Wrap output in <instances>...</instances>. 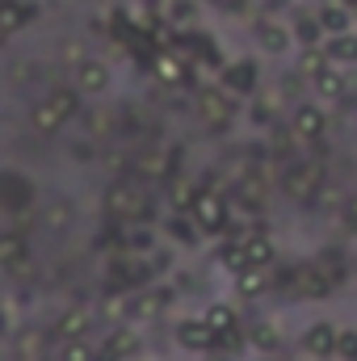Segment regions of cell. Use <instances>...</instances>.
Returning <instances> with one entry per match:
<instances>
[{"instance_id":"obj_16","label":"cell","mask_w":357,"mask_h":361,"mask_svg":"<svg viewBox=\"0 0 357 361\" xmlns=\"http://www.w3.org/2000/svg\"><path fill=\"white\" fill-rule=\"evenodd\" d=\"M320 51L328 55V63L349 68V63H357V34H337V38H324V42H320Z\"/></svg>"},{"instance_id":"obj_8","label":"cell","mask_w":357,"mask_h":361,"mask_svg":"<svg viewBox=\"0 0 357 361\" xmlns=\"http://www.w3.org/2000/svg\"><path fill=\"white\" fill-rule=\"evenodd\" d=\"M198 109H202V118H206V122L223 126V122H231V118H236V97L223 89V85H210V89L198 92Z\"/></svg>"},{"instance_id":"obj_2","label":"cell","mask_w":357,"mask_h":361,"mask_svg":"<svg viewBox=\"0 0 357 361\" xmlns=\"http://www.w3.org/2000/svg\"><path fill=\"white\" fill-rule=\"evenodd\" d=\"M185 214L198 223L202 235H219V231H227V223H231V214H227V197L214 193L210 185H202V189L193 193V202H189Z\"/></svg>"},{"instance_id":"obj_36","label":"cell","mask_w":357,"mask_h":361,"mask_svg":"<svg viewBox=\"0 0 357 361\" xmlns=\"http://www.w3.org/2000/svg\"><path fill=\"white\" fill-rule=\"evenodd\" d=\"M8 332H13V319H8V311L0 307V336H8Z\"/></svg>"},{"instance_id":"obj_4","label":"cell","mask_w":357,"mask_h":361,"mask_svg":"<svg viewBox=\"0 0 357 361\" xmlns=\"http://www.w3.org/2000/svg\"><path fill=\"white\" fill-rule=\"evenodd\" d=\"M105 210L114 219H147L152 197H147V189L139 180H114L109 193H105Z\"/></svg>"},{"instance_id":"obj_41","label":"cell","mask_w":357,"mask_h":361,"mask_svg":"<svg viewBox=\"0 0 357 361\" xmlns=\"http://www.w3.org/2000/svg\"><path fill=\"white\" fill-rule=\"evenodd\" d=\"M265 361H273V357H265Z\"/></svg>"},{"instance_id":"obj_7","label":"cell","mask_w":357,"mask_h":361,"mask_svg":"<svg viewBox=\"0 0 357 361\" xmlns=\"http://www.w3.org/2000/svg\"><path fill=\"white\" fill-rule=\"evenodd\" d=\"M320 164L315 160H294V164H286V173H282V189L290 193V197H311L315 189H320Z\"/></svg>"},{"instance_id":"obj_6","label":"cell","mask_w":357,"mask_h":361,"mask_svg":"<svg viewBox=\"0 0 357 361\" xmlns=\"http://www.w3.org/2000/svg\"><path fill=\"white\" fill-rule=\"evenodd\" d=\"M290 130H294V139H303V143H320L324 130H328V114H324V105H320V101H303V105H294V114H290Z\"/></svg>"},{"instance_id":"obj_27","label":"cell","mask_w":357,"mask_h":361,"mask_svg":"<svg viewBox=\"0 0 357 361\" xmlns=\"http://www.w3.org/2000/svg\"><path fill=\"white\" fill-rule=\"evenodd\" d=\"M236 290H240L244 298H261L269 290V281H265L261 269H244V273H236Z\"/></svg>"},{"instance_id":"obj_1","label":"cell","mask_w":357,"mask_h":361,"mask_svg":"<svg viewBox=\"0 0 357 361\" xmlns=\"http://www.w3.org/2000/svg\"><path fill=\"white\" fill-rule=\"evenodd\" d=\"M80 114V89H51L34 105V130L55 135L59 126H68Z\"/></svg>"},{"instance_id":"obj_26","label":"cell","mask_w":357,"mask_h":361,"mask_svg":"<svg viewBox=\"0 0 357 361\" xmlns=\"http://www.w3.org/2000/svg\"><path fill=\"white\" fill-rule=\"evenodd\" d=\"M219 261H223V269H227V273L253 269V265H248V252H244V240H227V244H223V252H219Z\"/></svg>"},{"instance_id":"obj_20","label":"cell","mask_w":357,"mask_h":361,"mask_svg":"<svg viewBox=\"0 0 357 361\" xmlns=\"http://www.w3.org/2000/svg\"><path fill=\"white\" fill-rule=\"evenodd\" d=\"M294 68H298V80H307V85H311V80H315L324 68H332V63H328V55H324L320 47H298V59H294Z\"/></svg>"},{"instance_id":"obj_14","label":"cell","mask_w":357,"mask_h":361,"mask_svg":"<svg viewBox=\"0 0 357 361\" xmlns=\"http://www.w3.org/2000/svg\"><path fill=\"white\" fill-rule=\"evenodd\" d=\"M311 89L320 101H345V92H349V76H345V68H324L315 80H311Z\"/></svg>"},{"instance_id":"obj_24","label":"cell","mask_w":357,"mask_h":361,"mask_svg":"<svg viewBox=\"0 0 357 361\" xmlns=\"http://www.w3.org/2000/svg\"><path fill=\"white\" fill-rule=\"evenodd\" d=\"M30 17H34V8H30V4H21V0H4V4H0V25H4L8 34H17Z\"/></svg>"},{"instance_id":"obj_18","label":"cell","mask_w":357,"mask_h":361,"mask_svg":"<svg viewBox=\"0 0 357 361\" xmlns=\"http://www.w3.org/2000/svg\"><path fill=\"white\" fill-rule=\"evenodd\" d=\"M244 252H248V265H253V269H269L273 257H277V252H273V240H269L265 231H248V235H244Z\"/></svg>"},{"instance_id":"obj_3","label":"cell","mask_w":357,"mask_h":361,"mask_svg":"<svg viewBox=\"0 0 357 361\" xmlns=\"http://www.w3.org/2000/svg\"><path fill=\"white\" fill-rule=\"evenodd\" d=\"M253 42L261 47V55H269V59H282V55L298 51L294 25H290L286 17H257V21H253Z\"/></svg>"},{"instance_id":"obj_29","label":"cell","mask_w":357,"mask_h":361,"mask_svg":"<svg viewBox=\"0 0 357 361\" xmlns=\"http://www.w3.org/2000/svg\"><path fill=\"white\" fill-rule=\"evenodd\" d=\"M193 185L185 177H169V202H173V210H189V202H193Z\"/></svg>"},{"instance_id":"obj_33","label":"cell","mask_w":357,"mask_h":361,"mask_svg":"<svg viewBox=\"0 0 357 361\" xmlns=\"http://www.w3.org/2000/svg\"><path fill=\"white\" fill-rule=\"evenodd\" d=\"M337 353L345 361H357V332H341L337 336Z\"/></svg>"},{"instance_id":"obj_32","label":"cell","mask_w":357,"mask_h":361,"mask_svg":"<svg viewBox=\"0 0 357 361\" xmlns=\"http://www.w3.org/2000/svg\"><path fill=\"white\" fill-rule=\"evenodd\" d=\"M89 126H92V135H105V130L114 126V109H92V114H89Z\"/></svg>"},{"instance_id":"obj_19","label":"cell","mask_w":357,"mask_h":361,"mask_svg":"<svg viewBox=\"0 0 357 361\" xmlns=\"http://www.w3.org/2000/svg\"><path fill=\"white\" fill-rule=\"evenodd\" d=\"M25 265V235L17 231H0V269H21Z\"/></svg>"},{"instance_id":"obj_38","label":"cell","mask_w":357,"mask_h":361,"mask_svg":"<svg viewBox=\"0 0 357 361\" xmlns=\"http://www.w3.org/2000/svg\"><path fill=\"white\" fill-rule=\"evenodd\" d=\"M139 4H143V8H156V4H160V0H139Z\"/></svg>"},{"instance_id":"obj_40","label":"cell","mask_w":357,"mask_h":361,"mask_svg":"<svg viewBox=\"0 0 357 361\" xmlns=\"http://www.w3.org/2000/svg\"><path fill=\"white\" fill-rule=\"evenodd\" d=\"M353 34H357V25H353Z\"/></svg>"},{"instance_id":"obj_15","label":"cell","mask_w":357,"mask_h":361,"mask_svg":"<svg viewBox=\"0 0 357 361\" xmlns=\"http://www.w3.org/2000/svg\"><path fill=\"white\" fill-rule=\"evenodd\" d=\"M337 328L332 324H311L307 328V336H303V349L311 353V357H328V353H337Z\"/></svg>"},{"instance_id":"obj_37","label":"cell","mask_w":357,"mask_h":361,"mask_svg":"<svg viewBox=\"0 0 357 361\" xmlns=\"http://www.w3.org/2000/svg\"><path fill=\"white\" fill-rule=\"evenodd\" d=\"M8 38H13V34H8V30H4V25H0V51H4V47H8Z\"/></svg>"},{"instance_id":"obj_21","label":"cell","mask_w":357,"mask_h":361,"mask_svg":"<svg viewBox=\"0 0 357 361\" xmlns=\"http://www.w3.org/2000/svg\"><path fill=\"white\" fill-rule=\"evenodd\" d=\"M290 25H294V42L298 47H320L324 42V30H320V17L315 13H298Z\"/></svg>"},{"instance_id":"obj_39","label":"cell","mask_w":357,"mask_h":361,"mask_svg":"<svg viewBox=\"0 0 357 361\" xmlns=\"http://www.w3.org/2000/svg\"><path fill=\"white\" fill-rule=\"evenodd\" d=\"M341 4H349V8H357V0H341Z\"/></svg>"},{"instance_id":"obj_11","label":"cell","mask_w":357,"mask_h":361,"mask_svg":"<svg viewBox=\"0 0 357 361\" xmlns=\"http://www.w3.org/2000/svg\"><path fill=\"white\" fill-rule=\"evenodd\" d=\"M328 290H332V281H328V273L320 269L315 261H311V265H294V290H290V294L320 298V294H328Z\"/></svg>"},{"instance_id":"obj_13","label":"cell","mask_w":357,"mask_h":361,"mask_svg":"<svg viewBox=\"0 0 357 361\" xmlns=\"http://www.w3.org/2000/svg\"><path fill=\"white\" fill-rule=\"evenodd\" d=\"M30 197H34V189H30V180L21 177V173H0V206L25 210Z\"/></svg>"},{"instance_id":"obj_42","label":"cell","mask_w":357,"mask_h":361,"mask_svg":"<svg viewBox=\"0 0 357 361\" xmlns=\"http://www.w3.org/2000/svg\"><path fill=\"white\" fill-rule=\"evenodd\" d=\"M0 4H4V0H0Z\"/></svg>"},{"instance_id":"obj_10","label":"cell","mask_w":357,"mask_h":361,"mask_svg":"<svg viewBox=\"0 0 357 361\" xmlns=\"http://www.w3.org/2000/svg\"><path fill=\"white\" fill-rule=\"evenodd\" d=\"M315 17H320V30H324V38L353 34V25H357V8L341 4V0H324V4L315 8Z\"/></svg>"},{"instance_id":"obj_5","label":"cell","mask_w":357,"mask_h":361,"mask_svg":"<svg viewBox=\"0 0 357 361\" xmlns=\"http://www.w3.org/2000/svg\"><path fill=\"white\" fill-rule=\"evenodd\" d=\"M219 85L231 92V97H257V89H261V68L253 59H231V63H223Z\"/></svg>"},{"instance_id":"obj_34","label":"cell","mask_w":357,"mask_h":361,"mask_svg":"<svg viewBox=\"0 0 357 361\" xmlns=\"http://www.w3.org/2000/svg\"><path fill=\"white\" fill-rule=\"evenodd\" d=\"M219 4H223L227 17H248L253 13V0H219Z\"/></svg>"},{"instance_id":"obj_35","label":"cell","mask_w":357,"mask_h":361,"mask_svg":"<svg viewBox=\"0 0 357 361\" xmlns=\"http://www.w3.org/2000/svg\"><path fill=\"white\" fill-rule=\"evenodd\" d=\"M63 357H68V361H89L92 353H89V349H85V345H80V341H72V345H68V353H63Z\"/></svg>"},{"instance_id":"obj_25","label":"cell","mask_w":357,"mask_h":361,"mask_svg":"<svg viewBox=\"0 0 357 361\" xmlns=\"http://www.w3.org/2000/svg\"><path fill=\"white\" fill-rule=\"evenodd\" d=\"M89 332V315L85 311H63V319L55 324V336H63V341H80Z\"/></svg>"},{"instance_id":"obj_30","label":"cell","mask_w":357,"mask_h":361,"mask_svg":"<svg viewBox=\"0 0 357 361\" xmlns=\"http://www.w3.org/2000/svg\"><path fill=\"white\" fill-rule=\"evenodd\" d=\"M135 349H139V336H135V332H114V336L105 341V353H109V357H131Z\"/></svg>"},{"instance_id":"obj_23","label":"cell","mask_w":357,"mask_h":361,"mask_svg":"<svg viewBox=\"0 0 357 361\" xmlns=\"http://www.w3.org/2000/svg\"><path fill=\"white\" fill-rule=\"evenodd\" d=\"M202 319L214 328V336H219V341H223V336H231V332H240V328H236V311H231V307H223V302H214Z\"/></svg>"},{"instance_id":"obj_22","label":"cell","mask_w":357,"mask_h":361,"mask_svg":"<svg viewBox=\"0 0 357 361\" xmlns=\"http://www.w3.org/2000/svg\"><path fill=\"white\" fill-rule=\"evenodd\" d=\"M42 345H47V332H42V328L17 332V357L21 361H42Z\"/></svg>"},{"instance_id":"obj_28","label":"cell","mask_w":357,"mask_h":361,"mask_svg":"<svg viewBox=\"0 0 357 361\" xmlns=\"http://www.w3.org/2000/svg\"><path fill=\"white\" fill-rule=\"evenodd\" d=\"M248 341H253V349H265V353L282 349V336H277V328H273V324H253Z\"/></svg>"},{"instance_id":"obj_31","label":"cell","mask_w":357,"mask_h":361,"mask_svg":"<svg viewBox=\"0 0 357 361\" xmlns=\"http://www.w3.org/2000/svg\"><path fill=\"white\" fill-rule=\"evenodd\" d=\"M169 235L181 240V244H193V240H198V223H193L189 214H185V219H173V223H169Z\"/></svg>"},{"instance_id":"obj_9","label":"cell","mask_w":357,"mask_h":361,"mask_svg":"<svg viewBox=\"0 0 357 361\" xmlns=\"http://www.w3.org/2000/svg\"><path fill=\"white\" fill-rule=\"evenodd\" d=\"M109 85H114V68L105 59H80L76 63V89L85 97H101V92H109Z\"/></svg>"},{"instance_id":"obj_17","label":"cell","mask_w":357,"mask_h":361,"mask_svg":"<svg viewBox=\"0 0 357 361\" xmlns=\"http://www.w3.org/2000/svg\"><path fill=\"white\" fill-rule=\"evenodd\" d=\"M177 336H181L185 349H214V345H219V336H214V328H210L206 319H185L177 328Z\"/></svg>"},{"instance_id":"obj_12","label":"cell","mask_w":357,"mask_h":361,"mask_svg":"<svg viewBox=\"0 0 357 361\" xmlns=\"http://www.w3.org/2000/svg\"><path fill=\"white\" fill-rule=\"evenodd\" d=\"M152 13H156L164 25H173V30H189V25L198 21V0H160Z\"/></svg>"}]
</instances>
